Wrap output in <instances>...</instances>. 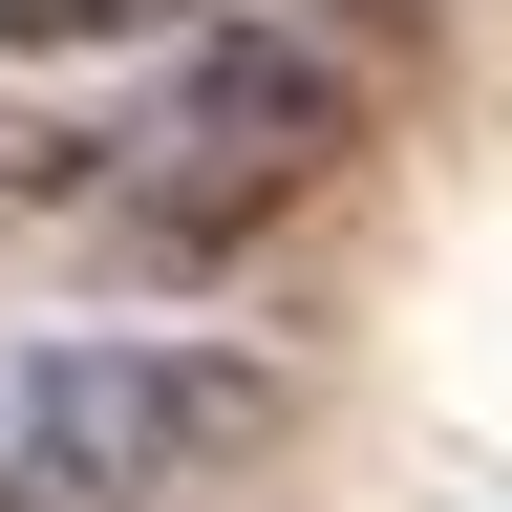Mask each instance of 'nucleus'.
Returning a JSON list of instances; mask_svg holds the SVG:
<instances>
[{
    "label": "nucleus",
    "mask_w": 512,
    "mask_h": 512,
    "mask_svg": "<svg viewBox=\"0 0 512 512\" xmlns=\"http://www.w3.org/2000/svg\"><path fill=\"white\" fill-rule=\"evenodd\" d=\"M278 427H299V363L171 342V320H86V342H43L22 384H0V448H22L43 491H86V512H192V491H235Z\"/></svg>",
    "instance_id": "obj_1"
},
{
    "label": "nucleus",
    "mask_w": 512,
    "mask_h": 512,
    "mask_svg": "<svg viewBox=\"0 0 512 512\" xmlns=\"http://www.w3.org/2000/svg\"><path fill=\"white\" fill-rule=\"evenodd\" d=\"M342 150H363V86H342V64H320L299 22H214V43L171 64V107L86 150V192H107L128 235L214 256V235H256V214H299Z\"/></svg>",
    "instance_id": "obj_2"
},
{
    "label": "nucleus",
    "mask_w": 512,
    "mask_h": 512,
    "mask_svg": "<svg viewBox=\"0 0 512 512\" xmlns=\"http://www.w3.org/2000/svg\"><path fill=\"white\" fill-rule=\"evenodd\" d=\"M192 0H0V64H64V43H150Z\"/></svg>",
    "instance_id": "obj_3"
}]
</instances>
